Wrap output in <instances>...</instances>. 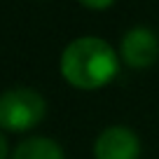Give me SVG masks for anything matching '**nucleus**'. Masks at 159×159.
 Instances as JSON below:
<instances>
[{"label":"nucleus","mask_w":159,"mask_h":159,"mask_svg":"<svg viewBox=\"0 0 159 159\" xmlns=\"http://www.w3.org/2000/svg\"><path fill=\"white\" fill-rule=\"evenodd\" d=\"M47 112V103L42 94L28 87H16L0 94V129L5 131H28L38 126Z\"/></svg>","instance_id":"f03ea898"},{"label":"nucleus","mask_w":159,"mask_h":159,"mask_svg":"<svg viewBox=\"0 0 159 159\" xmlns=\"http://www.w3.org/2000/svg\"><path fill=\"white\" fill-rule=\"evenodd\" d=\"M12 159H66V154L56 140L47 136H33V138H24L16 145Z\"/></svg>","instance_id":"39448f33"},{"label":"nucleus","mask_w":159,"mask_h":159,"mask_svg":"<svg viewBox=\"0 0 159 159\" xmlns=\"http://www.w3.org/2000/svg\"><path fill=\"white\" fill-rule=\"evenodd\" d=\"M80 2L84 7H89V10H108L115 0H80Z\"/></svg>","instance_id":"423d86ee"},{"label":"nucleus","mask_w":159,"mask_h":159,"mask_svg":"<svg viewBox=\"0 0 159 159\" xmlns=\"http://www.w3.org/2000/svg\"><path fill=\"white\" fill-rule=\"evenodd\" d=\"M117 52L103 38L84 35L73 40L61 54V75L70 87L77 89H101L117 75Z\"/></svg>","instance_id":"f257e3e1"},{"label":"nucleus","mask_w":159,"mask_h":159,"mask_svg":"<svg viewBox=\"0 0 159 159\" xmlns=\"http://www.w3.org/2000/svg\"><path fill=\"white\" fill-rule=\"evenodd\" d=\"M140 140L126 126H108L94 143L96 159H138Z\"/></svg>","instance_id":"20e7f679"},{"label":"nucleus","mask_w":159,"mask_h":159,"mask_svg":"<svg viewBox=\"0 0 159 159\" xmlns=\"http://www.w3.org/2000/svg\"><path fill=\"white\" fill-rule=\"evenodd\" d=\"M122 59L131 68H150L159 59V38L148 26H136L122 35Z\"/></svg>","instance_id":"7ed1b4c3"},{"label":"nucleus","mask_w":159,"mask_h":159,"mask_svg":"<svg viewBox=\"0 0 159 159\" xmlns=\"http://www.w3.org/2000/svg\"><path fill=\"white\" fill-rule=\"evenodd\" d=\"M7 154H10V145H7L5 134L0 131V159H7Z\"/></svg>","instance_id":"0eeeda50"}]
</instances>
